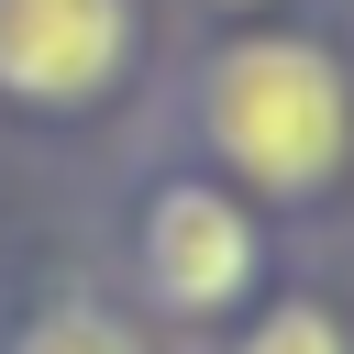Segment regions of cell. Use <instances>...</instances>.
Segmentation results:
<instances>
[{"instance_id": "cell-1", "label": "cell", "mask_w": 354, "mask_h": 354, "mask_svg": "<svg viewBox=\"0 0 354 354\" xmlns=\"http://www.w3.org/2000/svg\"><path fill=\"white\" fill-rule=\"evenodd\" d=\"M199 133L254 199H310L354 144V88L310 33H243L199 77Z\"/></svg>"}, {"instance_id": "cell-2", "label": "cell", "mask_w": 354, "mask_h": 354, "mask_svg": "<svg viewBox=\"0 0 354 354\" xmlns=\"http://www.w3.org/2000/svg\"><path fill=\"white\" fill-rule=\"evenodd\" d=\"M133 66V0H0V100L77 111L122 88Z\"/></svg>"}, {"instance_id": "cell-3", "label": "cell", "mask_w": 354, "mask_h": 354, "mask_svg": "<svg viewBox=\"0 0 354 354\" xmlns=\"http://www.w3.org/2000/svg\"><path fill=\"white\" fill-rule=\"evenodd\" d=\"M144 288L166 310H188V321L232 310L254 288V221H243V199H221L199 177H166L144 199Z\"/></svg>"}, {"instance_id": "cell-4", "label": "cell", "mask_w": 354, "mask_h": 354, "mask_svg": "<svg viewBox=\"0 0 354 354\" xmlns=\"http://www.w3.org/2000/svg\"><path fill=\"white\" fill-rule=\"evenodd\" d=\"M11 354H144V332H133L122 310L55 299V310H33V321H22V343H11Z\"/></svg>"}, {"instance_id": "cell-5", "label": "cell", "mask_w": 354, "mask_h": 354, "mask_svg": "<svg viewBox=\"0 0 354 354\" xmlns=\"http://www.w3.org/2000/svg\"><path fill=\"white\" fill-rule=\"evenodd\" d=\"M243 354H354V343H343V321H332V310H310V299H277V310L243 332Z\"/></svg>"}]
</instances>
